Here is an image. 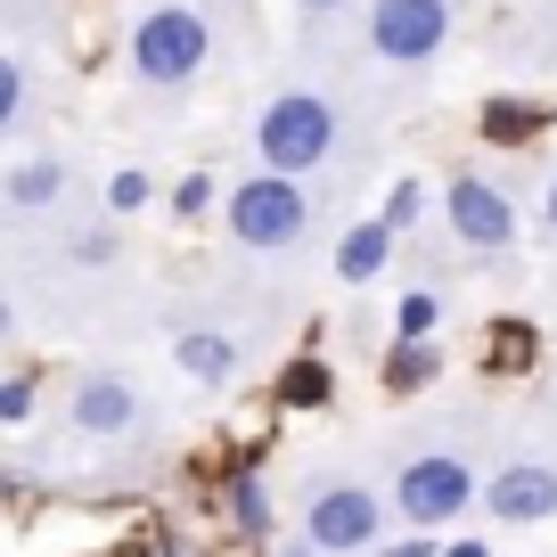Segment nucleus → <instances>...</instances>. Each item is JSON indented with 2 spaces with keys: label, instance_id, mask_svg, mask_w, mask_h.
<instances>
[{
  "label": "nucleus",
  "instance_id": "f257e3e1",
  "mask_svg": "<svg viewBox=\"0 0 557 557\" xmlns=\"http://www.w3.org/2000/svg\"><path fill=\"white\" fill-rule=\"evenodd\" d=\"M336 148V107L320 99V90H278L271 107L255 115V157L262 173H320Z\"/></svg>",
  "mask_w": 557,
  "mask_h": 557
},
{
  "label": "nucleus",
  "instance_id": "f03ea898",
  "mask_svg": "<svg viewBox=\"0 0 557 557\" xmlns=\"http://www.w3.org/2000/svg\"><path fill=\"white\" fill-rule=\"evenodd\" d=\"M213 58V25L206 9H181V0H164V9H148V17L132 25V74L139 83H157V90H181L197 83Z\"/></svg>",
  "mask_w": 557,
  "mask_h": 557
},
{
  "label": "nucleus",
  "instance_id": "7ed1b4c3",
  "mask_svg": "<svg viewBox=\"0 0 557 557\" xmlns=\"http://www.w3.org/2000/svg\"><path fill=\"white\" fill-rule=\"evenodd\" d=\"M222 222H230L238 246L278 255V246H296L304 230H312V189H304L296 173H255V181H238V189L222 197Z\"/></svg>",
  "mask_w": 557,
  "mask_h": 557
},
{
  "label": "nucleus",
  "instance_id": "20e7f679",
  "mask_svg": "<svg viewBox=\"0 0 557 557\" xmlns=\"http://www.w3.org/2000/svg\"><path fill=\"white\" fill-rule=\"evenodd\" d=\"M475 500H484V492H475L468 459H451V451H418L410 468L394 475V508L410 524H426V533H435V524H459Z\"/></svg>",
  "mask_w": 557,
  "mask_h": 557
},
{
  "label": "nucleus",
  "instance_id": "39448f33",
  "mask_svg": "<svg viewBox=\"0 0 557 557\" xmlns=\"http://www.w3.org/2000/svg\"><path fill=\"white\" fill-rule=\"evenodd\" d=\"M451 41V0H377L369 9V50L385 66H426Z\"/></svg>",
  "mask_w": 557,
  "mask_h": 557
},
{
  "label": "nucleus",
  "instance_id": "423d86ee",
  "mask_svg": "<svg viewBox=\"0 0 557 557\" xmlns=\"http://www.w3.org/2000/svg\"><path fill=\"white\" fill-rule=\"evenodd\" d=\"M377 533H385V508H377L369 484H320L312 500H304V541H320L329 557L369 549Z\"/></svg>",
  "mask_w": 557,
  "mask_h": 557
},
{
  "label": "nucleus",
  "instance_id": "0eeeda50",
  "mask_svg": "<svg viewBox=\"0 0 557 557\" xmlns=\"http://www.w3.org/2000/svg\"><path fill=\"white\" fill-rule=\"evenodd\" d=\"M443 222H451L459 246H475V255L517 246V206H508V189H492L484 173H451L443 181Z\"/></svg>",
  "mask_w": 557,
  "mask_h": 557
},
{
  "label": "nucleus",
  "instance_id": "6e6552de",
  "mask_svg": "<svg viewBox=\"0 0 557 557\" xmlns=\"http://www.w3.org/2000/svg\"><path fill=\"white\" fill-rule=\"evenodd\" d=\"M484 508L500 524H549L557 517V468H541V459H517V468H500L484 484Z\"/></svg>",
  "mask_w": 557,
  "mask_h": 557
},
{
  "label": "nucleus",
  "instance_id": "1a4fd4ad",
  "mask_svg": "<svg viewBox=\"0 0 557 557\" xmlns=\"http://www.w3.org/2000/svg\"><path fill=\"white\" fill-rule=\"evenodd\" d=\"M74 426H83V435H132V426H139L132 377H107V369H90V377L74 385Z\"/></svg>",
  "mask_w": 557,
  "mask_h": 557
},
{
  "label": "nucleus",
  "instance_id": "9d476101",
  "mask_svg": "<svg viewBox=\"0 0 557 557\" xmlns=\"http://www.w3.org/2000/svg\"><path fill=\"white\" fill-rule=\"evenodd\" d=\"M385 255H394V230H385V222H352L345 238H336V278L369 287V278L385 271Z\"/></svg>",
  "mask_w": 557,
  "mask_h": 557
},
{
  "label": "nucleus",
  "instance_id": "9b49d317",
  "mask_svg": "<svg viewBox=\"0 0 557 557\" xmlns=\"http://www.w3.org/2000/svg\"><path fill=\"white\" fill-rule=\"evenodd\" d=\"M173 361L189 369V377L222 385L230 369H238V345H230V336H213V329H189V336H173Z\"/></svg>",
  "mask_w": 557,
  "mask_h": 557
},
{
  "label": "nucleus",
  "instance_id": "f8f14e48",
  "mask_svg": "<svg viewBox=\"0 0 557 557\" xmlns=\"http://www.w3.org/2000/svg\"><path fill=\"white\" fill-rule=\"evenodd\" d=\"M426 377H443V345L435 336H401V345L385 352V385H394V394H418Z\"/></svg>",
  "mask_w": 557,
  "mask_h": 557
},
{
  "label": "nucleus",
  "instance_id": "ddd939ff",
  "mask_svg": "<svg viewBox=\"0 0 557 557\" xmlns=\"http://www.w3.org/2000/svg\"><path fill=\"white\" fill-rule=\"evenodd\" d=\"M58 197H66V164L58 157H34V164L9 173V206L17 213H41V206H58Z\"/></svg>",
  "mask_w": 557,
  "mask_h": 557
},
{
  "label": "nucleus",
  "instance_id": "4468645a",
  "mask_svg": "<svg viewBox=\"0 0 557 557\" xmlns=\"http://www.w3.org/2000/svg\"><path fill=\"white\" fill-rule=\"evenodd\" d=\"M230 517H238V533H271V492H262V468H230Z\"/></svg>",
  "mask_w": 557,
  "mask_h": 557
},
{
  "label": "nucleus",
  "instance_id": "2eb2a0df",
  "mask_svg": "<svg viewBox=\"0 0 557 557\" xmlns=\"http://www.w3.org/2000/svg\"><path fill=\"white\" fill-rule=\"evenodd\" d=\"M541 123H549V107H541V99H492L484 107V132L500 139V148H508V139H533Z\"/></svg>",
  "mask_w": 557,
  "mask_h": 557
},
{
  "label": "nucleus",
  "instance_id": "dca6fc26",
  "mask_svg": "<svg viewBox=\"0 0 557 557\" xmlns=\"http://www.w3.org/2000/svg\"><path fill=\"white\" fill-rule=\"evenodd\" d=\"M329 401V369L320 361H287L278 369V410H320Z\"/></svg>",
  "mask_w": 557,
  "mask_h": 557
},
{
  "label": "nucleus",
  "instance_id": "f3484780",
  "mask_svg": "<svg viewBox=\"0 0 557 557\" xmlns=\"http://www.w3.org/2000/svg\"><path fill=\"white\" fill-rule=\"evenodd\" d=\"M418 213H426V189H418V181H394V197H385V213H377V222L401 238V230H410Z\"/></svg>",
  "mask_w": 557,
  "mask_h": 557
},
{
  "label": "nucleus",
  "instance_id": "a211bd4d",
  "mask_svg": "<svg viewBox=\"0 0 557 557\" xmlns=\"http://www.w3.org/2000/svg\"><path fill=\"white\" fill-rule=\"evenodd\" d=\"M435 320H443V304L426 296V287H418V296H401V312H394V329L401 336H435Z\"/></svg>",
  "mask_w": 557,
  "mask_h": 557
},
{
  "label": "nucleus",
  "instance_id": "6ab92c4d",
  "mask_svg": "<svg viewBox=\"0 0 557 557\" xmlns=\"http://www.w3.org/2000/svg\"><path fill=\"white\" fill-rule=\"evenodd\" d=\"M17 115H25V66H17V58H0V132H9Z\"/></svg>",
  "mask_w": 557,
  "mask_h": 557
},
{
  "label": "nucleus",
  "instance_id": "aec40b11",
  "mask_svg": "<svg viewBox=\"0 0 557 557\" xmlns=\"http://www.w3.org/2000/svg\"><path fill=\"white\" fill-rule=\"evenodd\" d=\"M148 206V173H115L107 181V213H139Z\"/></svg>",
  "mask_w": 557,
  "mask_h": 557
},
{
  "label": "nucleus",
  "instance_id": "412c9836",
  "mask_svg": "<svg viewBox=\"0 0 557 557\" xmlns=\"http://www.w3.org/2000/svg\"><path fill=\"white\" fill-rule=\"evenodd\" d=\"M34 418V385L25 377H0V426H25Z\"/></svg>",
  "mask_w": 557,
  "mask_h": 557
},
{
  "label": "nucleus",
  "instance_id": "4be33fe9",
  "mask_svg": "<svg viewBox=\"0 0 557 557\" xmlns=\"http://www.w3.org/2000/svg\"><path fill=\"white\" fill-rule=\"evenodd\" d=\"M206 206H213V181H206V173H189V181L173 189V213H206Z\"/></svg>",
  "mask_w": 557,
  "mask_h": 557
},
{
  "label": "nucleus",
  "instance_id": "5701e85b",
  "mask_svg": "<svg viewBox=\"0 0 557 557\" xmlns=\"http://www.w3.org/2000/svg\"><path fill=\"white\" fill-rule=\"evenodd\" d=\"M385 557H443L435 541H385Z\"/></svg>",
  "mask_w": 557,
  "mask_h": 557
},
{
  "label": "nucleus",
  "instance_id": "b1692460",
  "mask_svg": "<svg viewBox=\"0 0 557 557\" xmlns=\"http://www.w3.org/2000/svg\"><path fill=\"white\" fill-rule=\"evenodd\" d=\"M278 557H329V549H320V541H287Z\"/></svg>",
  "mask_w": 557,
  "mask_h": 557
},
{
  "label": "nucleus",
  "instance_id": "393cba45",
  "mask_svg": "<svg viewBox=\"0 0 557 557\" xmlns=\"http://www.w3.org/2000/svg\"><path fill=\"white\" fill-rule=\"evenodd\" d=\"M443 557H492V549H484V541H451Z\"/></svg>",
  "mask_w": 557,
  "mask_h": 557
},
{
  "label": "nucleus",
  "instance_id": "a878e982",
  "mask_svg": "<svg viewBox=\"0 0 557 557\" xmlns=\"http://www.w3.org/2000/svg\"><path fill=\"white\" fill-rule=\"evenodd\" d=\"M148 557H189V549H181V541H173V533H157V549H148Z\"/></svg>",
  "mask_w": 557,
  "mask_h": 557
},
{
  "label": "nucleus",
  "instance_id": "bb28decb",
  "mask_svg": "<svg viewBox=\"0 0 557 557\" xmlns=\"http://www.w3.org/2000/svg\"><path fill=\"white\" fill-rule=\"evenodd\" d=\"M296 9H312V17H329V9H345V0H296Z\"/></svg>",
  "mask_w": 557,
  "mask_h": 557
},
{
  "label": "nucleus",
  "instance_id": "cd10ccee",
  "mask_svg": "<svg viewBox=\"0 0 557 557\" xmlns=\"http://www.w3.org/2000/svg\"><path fill=\"white\" fill-rule=\"evenodd\" d=\"M9 329H17V312H9V304H0V345H9Z\"/></svg>",
  "mask_w": 557,
  "mask_h": 557
},
{
  "label": "nucleus",
  "instance_id": "c85d7f7f",
  "mask_svg": "<svg viewBox=\"0 0 557 557\" xmlns=\"http://www.w3.org/2000/svg\"><path fill=\"white\" fill-rule=\"evenodd\" d=\"M549 230H557V181H549Z\"/></svg>",
  "mask_w": 557,
  "mask_h": 557
}]
</instances>
